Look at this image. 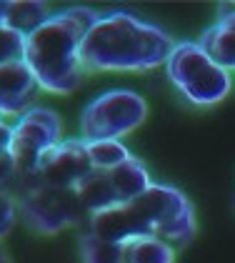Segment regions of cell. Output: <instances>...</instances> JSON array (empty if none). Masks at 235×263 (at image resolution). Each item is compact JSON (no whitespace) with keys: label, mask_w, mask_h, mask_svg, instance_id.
<instances>
[{"label":"cell","mask_w":235,"mask_h":263,"mask_svg":"<svg viewBox=\"0 0 235 263\" xmlns=\"http://www.w3.org/2000/svg\"><path fill=\"white\" fill-rule=\"evenodd\" d=\"M175 43L158 25L133 13L115 10L100 15L80 45L85 70H150L165 65Z\"/></svg>","instance_id":"6da1fadb"},{"label":"cell","mask_w":235,"mask_h":263,"mask_svg":"<svg viewBox=\"0 0 235 263\" xmlns=\"http://www.w3.org/2000/svg\"><path fill=\"white\" fill-rule=\"evenodd\" d=\"M100 13L90 8H68L53 13L35 33L25 38L23 61L40 88L50 93L75 90L88 73L80 61V45Z\"/></svg>","instance_id":"7a4b0ae2"},{"label":"cell","mask_w":235,"mask_h":263,"mask_svg":"<svg viewBox=\"0 0 235 263\" xmlns=\"http://www.w3.org/2000/svg\"><path fill=\"white\" fill-rule=\"evenodd\" d=\"M165 73L178 90L195 105H218L228 98L233 78L230 70L220 68L200 43H175Z\"/></svg>","instance_id":"3957f363"},{"label":"cell","mask_w":235,"mask_h":263,"mask_svg":"<svg viewBox=\"0 0 235 263\" xmlns=\"http://www.w3.org/2000/svg\"><path fill=\"white\" fill-rule=\"evenodd\" d=\"M13 196L28 226L38 233H58L88 218L75 188H58L43 183H15Z\"/></svg>","instance_id":"277c9868"},{"label":"cell","mask_w":235,"mask_h":263,"mask_svg":"<svg viewBox=\"0 0 235 263\" xmlns=\"http://www.w3.org/2000/svg\"><path fill=\"white\" fill-rule=\"evenodd\" d=\"M148 116V103L133 90H108L85 105L80 116V133L85 143L118 141L135 130Z\"/></svg>","instance_id":"5b68a950"},{"label":"cell","mask_w":235,"mask_h":263,"mask_svg":"<svg viewBox=\"0 0 235 263\" xmlns=\"http://www.w3.org/2000/svg\"><path fill=\"white\" fill-rule=\"evenodd\" d=\"M133 201L145 213L150 231H153V238L168 243V246H183V243L193 241L195 211L178 188L153 183L145 193H140Z\"/></svg>","instance_id":"8992f818"},{"label":"cell","mask_w":235,"mask_h":263,"mask_svg":"<svg viewBox=\"0 0 235 263\" xmlns=\"http://www.w3.org/2000/svg\"><path fill=\"white\" fill-rule=\"evenodd\" d=\"M60 143V116L50 108H28L13 125L8 153L15 163L18 178L25 181L35 173L40 158Z\"/></svg>","instance_id":"52a82bcc"},{"label":"cell","mask_w":235,"mask_h":263,"mask_svg":"<svg viewBox=\"0 0 235 263\" xmlns=\"http://www.w3.org/2000/svg\"><path fill=\"white\" fill-rule=\"evenodd\" d=\"M93 171L95 168H93L90 153H88V143L60 141L53 151H48L40 158L38 168L30 178L15 183H43V185H58V188H75Z\"/></svg>","instance_id":"ba28073f"},{"label":"cell","mask_w":235,"mask_h":263,"mask_svg":"<svg viewBox=\"0 0 235 263\" xmlns=\"http://www.w3.org/2000/svg\"><path fill=\"white\" fill-rule=\"evenodd\" d=\"M38 90V81L25 61H13L0 65V116L25 113L28 103Z\"/></svg>","instance_id":"9c48e42d"},{"label":"cell","mask_w":235,"mask_h":263,"mask_svg":"<svg viewBox=\"0 0 235 263\" xmlns=\"http://www.w3.org/2000/svg\"><path fill=\"white\" fill-rule=\"evenodd\" d=\"M200 48L213 58V61L230 70L235 68V8L223 10L213 28H208L200 38Z\"/></svg>","instance_id":"30bf717a"},{"label":"cell","mask_w":235,"mask_h":263,"mask_svg":"<svg viewBox=\"0 0 235 263\" xmlns=\"http://www.w3.org/2000/svg\"><path fill=\"white\" fill-rule=\"evenodd\" d=\"M75 191H78V198L88 216L100 213V211H105V208H113V205H120V198H118L110 178L105 176V171L88 173V176L75 185Z\"/></svg>","instance_id":"8fae6325"},{"label":"cell","mask_w":235,"mask_h":263,"mask_svg":"<svg viewBox=\"0 0 235 263\" xmlns=\"http://www.w3.org/2000/svg\"><path fill=\"white\" fill-rule=\"evenodd\" d=\"M105 176L113 183L120 203L133 201V198H138L140 193H145V191L153 185L150 178H148V171L143 168V163L138 161V158H130V161H125V163H120V165H115V168H110V171H105Z\"/></svg>","instance_id":"7c38bea8"},{"label":"cell","mask_w":235,"mask_h":263,"mask_svg":"<svg viewBox=\"0 0 235 263\" xmlns=\"http://www.w3.org/2000/svg\"><path fill=\"white\" fill-rule=\"evenodd\" d=\"M48 18H50V13H48L45 3H5L3 25L10 28V30H18L20 35L28 38Z\"/></svg>","instance_id":"4fadbf2b"},{"label":"cell","mask_w":235,"mask_h":263,"mask_svg":"<svg viewBox=\"0 0 235 263\" xmlns=\"http://www.w3.org/2000/svg\"><path fill=\"white\" fill-rule=\"evenodd\" d=\"M80 253L85 263H130V241L110 243L85 233L80 241Z\"/></svg>","instance_id":"5bb4252c"},{"label":"cell","mask_w":235,"mask_h":263,"mask_svg":"<svg viewBox=\"0 0 235 263\" xmlns=\"http://www.w3.org/2000/svg\"><path fill=\"white\" fill-rule=\"evenodd\" d=\"M88 153H90V161L95 171H110L120 163L130 161V151L123 145L120 141H95L88 143Z\"/></svg>","instance_id":"9a60e30c"},{"label":"cell","mask_w":235,"mask_h":263,"mask_svg":"<svg viewBox=\"0 0 235 263\" xmlns=\"http://www.w3.org/2000/svg\"><path fill=\"white\" fill-rule=\"evenodd\" d=\"M173 246L158 238H138L130 241V263H173Z\"/></svg>","instance_id":"2e32d148"},{"label":"cell","mask_w":235,"mask_h":263,"mask_svg":"<svg viewBox=\"0 0 235 263\" xmlns=\"http://www.w3.org/2000/svg\"><path fill=\"white\" fill-rule=\"evenodd\" d=\"M23 50H25V35H20L18 30L10 28H0V65L3 63L23 61Z\"/></svg>","instance_id":"e0dca14e"},{"label":"cell","mask_w":235,"mask_h":263,"mask_svg":"<svg viewBox=\"0 0 235 263\" xmlns=\"http://www.w3.org/2000/svg\"><path fill=\"white\" fill-rule=\"evenodd\" d=\"M15 218H18V198L13 196V191L0 188V238L13 231Z\"/></svg>","instance_id":"ac0fdd59"},{"label":"cell","mask_w":235,"mask_h":263,"mask_svg":"<svg viewBox=\"0 0 235 263\" xmlns=\"http://www.w3.org/2000/svg\"><path fill=\"white\" fill-rule=\"evenodd\" d=\"M18 178V171H15V163L10 158L8 151H0V188H13V183Z\"/></svg>","instance_id":"d6986e66"},{"label":"cell","mask_w":235,"mask_h":263,"mask_svg":"<svg viewBox=\"0 0 235 263\" xmlns=\"http://www.w3.org/2000/svg\"><path fill=\"white\" fill-rule=\"evenodd\" d=\"M10 136H13V125H8L5 118H0V151H8Z\"/></svg>","instance_id":"ffe728a7"},{"label":"cell","mask_w":235,"mask_h":263,"mask_svg":"<svg viewBox=\"0 0 235 263\" xmlns=\"http://www.w3.org/2000/svg\"><path fill=\"white\" fill-rule=\"evenodd\" d=\"M0 263H10V258H8V253L3 251V246H0Z\"/></svg>","instance_id":"44dd1931"}]
</instances>
